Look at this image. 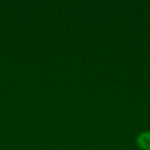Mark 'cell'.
<instances>
[{
	"label": "cell",
	"mask_w": 150,
	"mask_h": 150,
	"mask_svg": "<svg viewBox=\"0 0 150 150\" xmlns=\"http://www.w3.org/2000/svg\"><path fill=\"white\" fill-rule=\"evenodd\" d=\"M137 144L142 150H150V132H142L137 137Z\"/></svg>",
	"instance_id": "cell-1"
}]
</instances>
